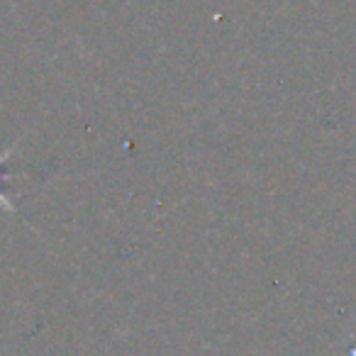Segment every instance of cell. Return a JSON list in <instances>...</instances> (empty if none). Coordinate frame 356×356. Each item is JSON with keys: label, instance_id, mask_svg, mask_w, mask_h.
<instances>
[{"label": "cell", "instance_id": "cell-1", "mask_svg": "<svg viewBox=\"0 0 356 356\" xmlns=\"http://www.w3.org/2000/svg\"><path fill=\"white\" fill-rule=\"evenodd\" d=\"M8 159H10V152H8V154H3V156H0V163H3V161H8ZM0 176H3V173H0ZM0 203L6 205V208H8V210H13L10 200H8V198H6V195H3V193H0Z\"/></svg>", "mask_w": 356, "mask_h": 356}]
</instances>
